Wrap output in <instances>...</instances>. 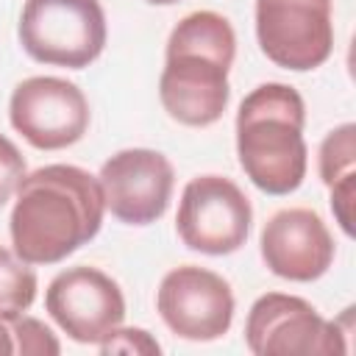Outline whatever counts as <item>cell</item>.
<instances>
[{"instance_id": "6da1fadb", "label": "cell", "mask_w": 356, "mask_h": 356, "mask_svg": "<svg viewBox=\"0 0 356 356\" xmlns=\"http://www.w3.org/2000/svg\"><path fill=\"white\" fill-rule=\"evenodd\" d=\"M100 181L75 164H47L17 186L8 217L14 253L28 264H58L103 225Z\"/></svg>"}, {"instance_id": "7a4b0ae2", "label": "cell", "mask_w": 356, "mask_h": 356, "mask_svg": "<svg viewBox=\"0 0 356 356\" xmlns=\"http://www.w3.org/2000/svg\"><path fill=\"white\" fill-rule=\"evenodd\" d=\"M236 56V33L217 11L186 14L167 39L159 97L164 111L189 128L214 125L228 108V70Z\"/></svg>"}, {"instance_id": "3957f363", "label": "cell", "mask_w": 356, "mask_h": 356, "mask_svg": "<svg viewBox=\"0 0 356 356\" xmlns=\"http://www.w3.org/2000/svg\"><path fill=\"white\" fill-rule=\"evenodd\" d=\"M306 103L289 83H261L236 111V156L250 184L267 195L295 192L309 167Z\"/></svg>"}, {"instance_id": "277c9868", "label": "cell", "mask_w": 356, "mask_h": 356, "mask_svg": "<svg viewBox=\"0 0 356 356\" xmlns=\"http://www.w3.org/2000/svg\"><path fill=\"white\" fill-rule=\"evenodd\" d=\"M17 33L33 61L83 70L106 47V14L97 0H25Z\"/></svg>"}, {"instance_id": "5b68a950", "label": "cell", "mask_w": 356, "mask_h": 356, "mask_svg": "<svg viewBox=\"0 0 356 356\" xmlns=\"http://www.w3.org/2000/svg\"><path fill=\"white\" fill-rule=\"evenodd\" d=\"M245 342L256 356H334L348 353L345 331L309 300L284 292L256 298L245 320Z\"/></svg>"}, {"instance_id": "8992f818", "label": "cell", "mask_w": 356, "mask_h": 356, "mask_svg": "<svg viewBox=\"0 0 356 356\" xmlns=\"http://www.w3.org/2000/svg\"><path fill=\"white\" fill-rule=\"evenodd\" d=\"M250 222V200L231 178L197 175L181 192L175 231L189 250L206 256L236 253L248 242Z\"/></svg>"}, {"instance_id": "52a82bcc", "label": "cell", "mask_w": 356, "mask_h": 356, "mask_svg": "<svg viewBox=\"0 0 356 356\" xmlns=\"http://www.w3.org/2000/svg\"><path fill=\"white\" fill-rule=\"evenodd\" d=\"M331 0H256V39L261 53L284 70L309 72L334 50Z\"/></svg>"}, {"instance_id": "ba28073f", "label": "cell", "mask_w": 356, "mask_h": 356, "mask_svg": "<svg viewBox=\"0 0 356 356\" xmlns=\"http://www.w3.org/2000/svg\"><path fill=\"white\" fill-rule=\"evenodd\" d=\"M8 120L36 150H64L89 128V100L67 78L33 75L14 86Z\"/></svg>"}, {"instance_id": "9c48e42d", "label": "cell", "mask_w": 356, "mask_h": 356, "mask_svg": "<svg viewBox=\"0 0 356 356\" xmlns=\"http://www.w3.org/2000/svg\"><path fill=\"white\" fill-rule=\"evenodd\" d=\"M231 284L197 264L170 270L156 292V309L164 325L189 342H214L234 323Z\"/></svg>"}, {"instance_id": "30bf717a", "label": "cell", "mask_w": 356, "mask_h": 356, "mask_svg": "<svg viewBox=\"0 0 356 356\" xmlns=\"http://www.w3.org/2000/svg\"><path fill=\"white\" fill-rule=\"evenodd\" d=\"M44 309L56 325L81 345H100L125 320L120 284L89 264L61 270L47 284Z\"/></svg>"}, {"instance_id": "8fae6325", "label": "cell", "mask_w": 356, "mask_h": 356, "mask_svg": "<svg viewBox=\"0 0 356 356\" xmlns=\"http://www.w3.org/2000/svg\"><path fill=\"white\" fill-rule=\"evenodd\" d=\"M97 181L106 211L128 225H150L164 217L170 206L175 170L159 150L128 147L103 161Z\"/></svg>"}, {"instance_id": "7c38bea8", "label": "cell", "mask_w": 356, "mask_h": 356, "mask_svg": "<svg viewBox=\"0 0 356 356\" xmlns=\"http://www.w3.org/2000/svg\"><path fill=\"white\" fill-rule=\"evenodd\" d=\"M259 250L273 275L298 284L323 278L337 253L323 217L303 206L275 211L261 225Z\"/></svg>"}, {"instance_id": "4fadbf2b", "label": "cell", "mask_w": 356, "mask_h": 356, "mask_svg": "<svg viewBox=\"0 0 356 356\" xmlns=\"http://www.w3.org/2000/svg\"><path fill=\"white\" fill-rule=\"evenodd\" d=\"M36 298V273L14 250L0 248V314L17 317L31 309Z\"/></svg>"}, {"instance_id": "5bb4252c", "label": "cell", "mask_w": 356, "mask_h": 356, "mask_svg": "<svg viewBox=\"0 0 356 356\" xmlns=\"http://www.w3.org/2000/svg\"><path fill=\"white\" fill-rule=\"evenodd\" d=\"M317 170L325 186H334L348 175H356V125L353 122H345L325 134L317 153Z\"/></svg>"}, {"instance_id": "9a60e30c", "label": "cell", "mask_w": 356, "mask_h": 356, "mask_svg": "<svg viewBox=\"0 0 356 356\" xmlns=\"http://www.w3.org/2000/svg\"><path fill=\"white\" fill-rule=\"evenodd\" d=\"M11 337H14V353L22 356H56L61 353V342L56 334L36 317H28L25 312L8 320Z\"/></svg>"}, {"instance_id": "2e32d148", "label": "cell", "mask_w": 356, "mask_h": 356, "mask_svg": "<svg viewBox=\"0 0 356 356\" xmlns=\"http://www.w3.org/2000/svg\"><path fill=\"white\" fill-rule=\"evenodd\" d=\"M100 353H139V356H156L161 353V345L145 331V328H114L100 345Z\"/></svg>"}, {"instance_id": "e0dca14e", "label": "cell", "mask_w": 356, "mask_h": 356, "mask_svg": "<svg viewBox=\"0 0 356 356\" xmlns=\"http://www.w3.org/2000/svg\"><path fill=\"white\" fill-rule=\"evenodd\" d=\"M25 175H28V167L19 147L0 134V206H6L17 195V186L22 184Z\"/></svg>"}, {"instance_id": "ac0fdd59", "label": "cell", "mask_w": 356, "mask_h": 356, "mask_svg": "<svg viewBox=\"0 0 356 356\" xmlns=\"http://www.w3.org/2000/svg\"><path fill=\"white\" fill-rule=\"evenodd\" d=\"M331 192V211L339 222V228L353 236V200H356V175H348L342 181H337L334 186H328Z\"/></svg>"}, {"instance_id": "d6986e66", "label": "cell", "mask_w": 356, "mask_h": 356, "mask_svg": "<svg viewBox=\"0 0 356 356\" xmlns=\"http://www.w3.org/2000/svg\"><path fill=\"white\" fill-rule=\"evenodd\" d=\"M6 353H14V337H11L8 317L0 314V356H6Z\"/></svg>"}, {"instance_id": "ffe728a7", "label": "cell", "mask_w": 356, "mask_h": 356, "mask_svg": "<svg viewBox=\"0 0 356 356\" xmlns=\"http://www.w3.org/2000/svg\"><path fill=\"white\" fill-rule=\"evenodd\" d=\"M150 6H172V3H181V0H145Z\"/></svg>"}]
</instances>
